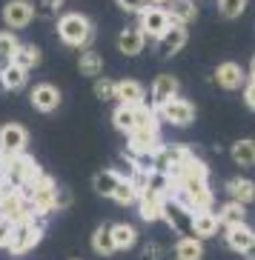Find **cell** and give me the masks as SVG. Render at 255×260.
Listing matches in <instances>:
<instances>
[{"label":"cell","instance_id":"obj_2","mask_svg":"<svg viewBox=\"0 0 255 260\" xmlns=\"http://www.w3.org/2000/svg\"><path fill=\"white\" fill-rule=\"evenodd\" d=\"M58 189H61V186L54 183L49 175H43V172H40V175L32 180L29 189L23 191L26 198H29L32 209H35V214H38L40 220H43L46 214L58 212Z\"/></svg>","mask_w":255,"mask_h":260},{"label":"cell","instance_id":"obj_3","mask_svg":"<svg viewBox=\"0 0 255 260\" xmlns=\"http://www.w3.org/2000/svg\"><path fill=\"white\" fill-rule=\"evenodd\" d=\"M0 175H3V180H6L12 189L26 191V189L32 186V180L40 175V166L32 160L29 154H17V157L9 163L6 169H0Z\"/></svg>","mask_w":255,"mask_h":260},{"label":"cell","instance_id":"obj_10","mask_svg":"<svg viewBox=\"0 0 255 260\" xmlns=\"http://www.w3.org/2000/svg\"><path fill=\"white\" fill-rule=\"evenodd\" d=\"M29 146V132L20 123H3L0 126V154H9V157H17V154L26 152Z\"/></svg>","mask_w":255,"mask_h":260},{"label":"cell","instance_id":"obj_46","mask_svg":"<svg viewBox=\"0 0 255 260\" xmlns=\"http://www.w3.org/2000/svg\"><path fill=\"white\" fill-rule=\"evenodd\" d=\"M0 92H3V83H0Z\"/></svg>","mask_w":255,"mask_h":260},{"label":"cell","instance_id":"obj_45","mask_svg":"<svg viewBox=\"0 0 255 260\" xmlns=\"http://www.w3.org/2000/svg\"><path fill=\"white\" fill-rule=\"evenodd\" d=\"M249 75H255V57H252V63H249Z\"/></svg>","mask_w":255,"mask_h":260},{"label":"cell","instance_id":"obj_11","mask_svg":"<svg viewBox=\"0 0 255 260\" xmlns=\"http://www.w3.org/2000/svg\"><path fill=\"white\" fill-rule=\"evenodd\" d=\"M158 120H166L169 126H189L195 120V106L186 98H175L158 109Z\"/></svg>","mask_w":255,"mask_h":260},{"label":"cell","instance_id":"obj_26","mask_svg":"<svg viewBox=\"0 0 255 260\" xmlns=\"http://www.w3.org/2000/svg\"><path fill=\"white\" fill-rule=\"evenodd\" d=\"M112 240H115V252H129L138 243V229L132 223H112Z\"/></svg>","mask_w":255,"mask_h":260},{"label":"cell","instance_id":"obj_29","mask_svg":"<svg viewBox=\"0 0 255 260\" xmlns=\"http://www.w3.org/2000/svg\"><path fill=\"white\" fill-rule=\"evenodd\" d=\"M26 80H29V72H23L20 66L15 63H9L0 69V83H3V92H17V89H23Z\"/></svg>","mask_w":255,"mask_h":260},{"label":"cell","instance_id":"obj_41","mask_svg":"<svg viewBox=\"0 0 255 260\" xmlns=\"http://www.w3.org/2000/svg\"><path fill=\"white\" fill-rule=\"evenodd\" d=\"M12 232H15V223L0 217V249H6V246H9V240H12Z\"/></svg>","mask_w":255,"mask_h":260},{"label":"cell","instance_id":"obj_39","mask_svg":"<svg viewBox=\"0 0 255 260\" xmlns=\"http://www.w3.org/2000/svg\"><path fill=\"white\" fill-rule=\"evenodd\" d=\"M115 3L124 9V12H129V15H140V12L149 6V0H115Z\"/></svg>","mask_w":255,"mask_h":260},{"label":"cell","instance_id":"obj_30","mask_svg":"<svg viewBox=\"0 0 255 260\" xmlns=\"http://www.w3.org/2000/svg\"><path fill=\"white\" fill-rule=\"evenodd\" d=\"M92 249L101 257H109L115 254V240H112V223H101L98 229L92 232Z\"/></svg>","mask_w":255,"mask_h":260},{"label":"cell","instance_id":"obj_22","mask_svg":"<svg viewBox=\"0 0 255 260\" xmlns=\"http://www.w3.org/2000/svg\"><path fill=\"white\" fill-rule=\"evenodd\" d=\"M226 194H230L232 203L249 206V203H255V180H249V177H232V180H226Z\"/></svg>","mask_w":255,"mask_h":260},{"label":"cell","instance_id":"obj_33","mask_svg":"<svg viewBox=\"0 0 255 260\" xmlns=\"http://www.w3.org/2000/svg\"><path fill=\"white\" fill-rule=\"evenodd\" d=\"M161 206H163V198H155V194H140V198H138V214H140V220H147V223L161 220Z\"/></svg>","mask_w":255,"mask_h":260},{"label":"cell","instance_id":"obj_37","mask_svg":"<svg viewBox=\"0 0 255 260\" xmlns=\"http://www.w3.org/2000/svg\"><path fill=\"white\" fill-rule=\"evenodd\" d=\"M95 98L98 100H115V80H112V77H98V80H95Z\"/></svg>","mask_w":255,"mask_h":260},{"label":"cell","instance_id":"obj_27","mask_svg":"<svg viewBox=\"0 0 255 260\" xmlns=\"http://www.w3.org/2000/svg\"><path fill=\"white\" fill-rule=\"evenodd\" d=\"M230 157L238 163L241 169H252L255 166V140L252 138H241L232 143L230 149Z\"/></svg>","mask_w":255,"mask_h":260},{"label":"cell","instance_id":"obj_7","mask_svg":"<svg viewBox=\"0 0 255 260\" xmlns=\"http://www.w3.org/2000/svg\"><path fill=\"white\" fill-rule=\"evenodd\" d=\"M161 220L169 226L172 232H178V237H186L192 235V212L178 203V200L172 198H163V206H161Z\"/></svg>","mask_w":255,"mask_h":260},{"label":"cell","instance_id":"obj_34","mask_svg":"<svg viewBox=\"0 0 255 260\" xmlns=\"http://www.w3.org/2000/svg\"><path fill=\"white\" fill-rule=\"evenodd\" d=\"M17 46H20V40L12 31H0V69L12 63V54H15Z\"/></svg>","mask_w":255,"mask_h":260},{"label":"cell","instance_id":"obj_42","mask_svg":"<svg viewBox=\"0 0 255 260\" xmlns=\"http://www.w3.org/2000/svg\"><path fill=\"white\" fill-rule=\"evenodd\" d=\"M244 103L255 112V75H249L247 83H244Z\"/></svg>","mask_w":255,"mask_h":260},{"label":"cell","instance_id":"obj_25","mask_svg":"<svg viewBox=\"0 0 255 260\" xmlns=\"http://www.w3.org/2000/svg\"><path fill=\"white\" fill-rule=\"evenodd\" d=\"M172 254H175V260H204V240L192 235L178 237V243L172 246Z\"/></svg>","mask_w":255,"mask_h":260},{"label":"cell","instance_id":"obj_17","mask_svg":"<svg viewBox=\"0 0 255 260\" xmlns=\"http://www.w3.org/2000/svg\"><path fill=\"white\" fill-rule=\"evenodd\" d=\"M115 100L121 106H144L147 103V89L138 83V80H115Z\"/></svg>","mask_w":255,"mask_h":260},{"label":"cell","instance_id":"obj_9","mask_svg":"<svg viewBox=\"0 0 255 260\" xmlns=\"http://www.w3.org/2000/svg\"><path fill=\"white\" fill-rule=\"evenodd\" d=\"M158 146H161V120L155 115L152 120L140 123L129 135V149L132 152H155Z\"/></svg>","mask_w":255,"mask_h":260},{"label":"cell","instance_id":"obj_31","mask_svg":"<svg viewBox=\"0 0 255 260\" xmlns=\"http://www.w3.org/2000/svg\"><path fill=\"white\" fill-rule=\"evenodd\" d=\"M12 63L20 66L23 72H32L35 66H40V49L38 46H29V43H20L12 54Z\"/></svg>","mask_w":255,"mask_h":260},{"label":"cell","instance_id":"obj_19","mask_svg":"<svg viewBox=\"0 0 255 260\" xmlns=\"http://www.w3.org/2000/svg\"><path fill=\"white\" fill-rule=\"evenodd\" d=\"M118 49H121L126 57H135V54H140L147 49V35L138 29V23L121 29V35H118Z\"/></svg>","mask_w":255,"mask_h":260},{"label":"cell","instance_id":"obj_35","mask_svg":"<svg viewBox=\"0 0 255 260\" xmlns=\"http://www.w3.org/2000/svg\"><path fill=\"white\" fill-rule=\"evenodd\" d=\"M247 3L249 0H218V15L226 17V20H235L247 12Z\"/></svg>","mask_w":255,"mask_h":260},{"label":"cell","instance_id":"obj_16","mask_svg":"<svg viewBox=\"0 0 255 260\" xmlns=\"http://www.w3.org/2000/svg\"><path fill=\"white\" fill-rule=\"evenodd\" d=\"M35 20V6L29 0H9L3 6V23L9 29H26Z\"/></svg>","mask_w":255,"mask_h":260},{"label":"cell","instance_id":"obj_24","mask_svg":"<svg viewBox=\"0 0 255 260\" xmlns=\"http://www.w3.org/2000/svg\"><path fill=\"white\" fill-rule=\"evenodd\" d=\"M124 177L126 175H121L118 169H101V172L95 175L92 186H95V191H98L101 198H112V194L118 191V186L124 183Z\"/></svg>","mask_w":255,"mask_h":260},{"label":"cell","instance_id":"obj_43","mask_svg":"<svg viewBox=\"0 0 255 260\" xmlns=\"http://www.w3.org/2000/svg\"><path fill=\"white\" fill-rule=\"evenodd\" d=\"M244 257H247V260H255V243L247 249V254H244Z\"/></svg>","mask_w":255,"mask_h":260},{"label":"cell","instance_id":"obj_47","mask_svg":"<svg viewBox=\"0 0 255 260\" xmlns=\"http://www.w3.org/2000/svg\"><path fill=\"white\" fill-rule=\"evenodd\" d=\"M72 260H77V257H72Z\"/></svg>","mask_w":255,"mask_h":260},{"label":"cell","instance_id":"obj_32","mask_svg":"<svg viewBox=\"0 0 255 260\" xmlns=\"http://www.w3.org/2000/svg\"><path fill=\"white\" fill-rule=\"evenodd\" d=\"M77 69H80V75H86V77H101L103 57L95 52V49H83L80 57H77Z\"/></svg>","mask_w":255,"mask_h":260},{"label":"cell","instance_id":"obj_21","mask_svg":"<svg viewBox=\"0 0 255 260\" xmlns=\"http://www.w3.org/2000/svg\"><path fill=\"white\" fill-rule=\"evenodd\" d=\"M224 243L230 246L232 252L247 254V249L255 243V232L249 229L247 223H241V226H230V229H224Z\"/></svg>","mask_w":255,"mask_h":260},{"label":"cell","instance_id":"obj_6","mask_svg":"<svg viewBox=\"0 0 255 260\" xmlns=\"http://www.w3.org/2000/svg\"><path fill=\"white\" fill-rule=\"evenodd\" d=\"M158 115L152 106H121L118 103L115 106V112H112V126H115L118 132H124V135H132V132L138 129L140 123H147V120H152V117Z\"/></svg>","mask_w":255,"mask_h":260},{"label":"cell","instance_id":"obj_23","mask_svg":"<svg viewBox=\"0 0 255 260\" xmlns=\"http://www.w3.org/2000/svg\"><path fill=\"white\" fill-rule=\"evenodd\" d=\"M221 232V223H218V214L215 212H198L192 214V237L198 240H209Z\"/></svg>","mask_w":255,"mask_h":260},{"label":"cell","instance_id":"obj_4","mask_svg":"<svg viewBox=\"0 0 255 260\" xmlns=\"http://www.w3.org/2000/svg\"><path fill=\"white\" fill-rule=\"evenodd\" d=\"M0 217L3 220H12L17 226V223H32V220H40L38 214H35V209H32L29 198H26L23 191H6L3 198H0Z\"/></svg>","mask_w":255,"mask_h":260},{"label":"cell","instance_id":"obj_1","mask_svg":"<svg viewBox=\"0 0 255 260\" xmlns=\"http://www.w3.org/2000/svg\"><path fill=\"white\" fill-rule=\"evenodd\" d=\"M58 38L72 49H86L89 40L95 38V26L80 12H66V15L58 17Z\"/></svg>","mask_w":255,"mask_h":260},{"label":"cell","instance_id":"obj_12","mask_svg":"<svg viewBox=\"0 0 255 260\" xmlns=\"http://www.w3.org/2000/svg\"><path fill=\"white\" fill-rule=\"evenodd\" d=\"M212 80H215L218 89H224V92H238V89H244V83H247V72H244V66H238L235 60H224V63L215 66Z\"/></svg>","mask_w":255,"mask_h":260},{"label":"cell","instance_id":"obj_8","mask_svg":"<svg viewBox=\"0 0 255 260\" xmlns=\"http://www.w3.org/2000/svg\"><path fill=\"white\" fill-rule=\"evenodd\" d=\"M43 240V226L40 220H32V223H17L15 232H12V240H9V252L12 254H29L35 246Z\"/></svg>","mask_w":255,"mask_h":260},{"label":"cell","instance_id":"obj_13","mask_svg":"<svg viewBox=\"0 0 255 260\" xmlns=\"http://www.w3.org/2000/svg\"><path fill=\"white\" fill-rule=\"evenodd\" d=\"M169 15H166V9L163 6H147L140 12V20H138V29L147 35V38H161L163 31L169 29Z\"/></svg>","mask_w":255,"mask_h":260},{"label":"cell","instance_id":"obj_20","mask_svg":"<svg viewBox=\"0 0 255 260\" xmlns=\"http://www.w3.org/2000/svg\"><path fill=\"white\" fill-rule=\"evenodd\" d=\"M163 9H166V15H169V23H175V26H189L192 20H198V6H195V0H169Z\"/></svg>","mask_w":255,"mask_h":260},{"label":"cell","instance_id":"obj_40","mask_svg":"<svg viewBox=\"0 0 255 260\" xmlns=\"http://www.w3.org/2000/svg\"><path fill=\"white\" fill-rule=\"evenodd\" d=\"M140 260H163V246L161 243H147L144 252H140Z\"/></svg>","mask_w":255,"mask_h":260},{"label":"cell","instance_id":"obj_38","mask_svg":"<svg viewBox=\"0 0 255 260\" xmlns=\"http://www.w3.org/2000/svg\"><path fill=\"white\" fill-rule=\"evenodd\" d=\"M63 3L66 0H35V12H40V15H54Z\"/></svg>","mask_w":255,"mask_h":260},{"label":"cell","instance_id":"obj_28","mask_svg":"<svg viewBox=\"0 0 255 260\" xmlns=\"http://www.w3.org/2000/svg\"><path fill=\"white\" fill-rule=\"evenodd\" d=\"M215 214H218V223H221L224 229L247 223V206H241V203H232V200H226V203H224L221 209H218Z\"/></svg>","mask_w":255,"mask_h":260},{"label":"cell","instance_id":"obj_15","mask_svg":"<svg viewBox=\"0 0 255 260\" xmlns=\"http://www.w3.org/2000/svg\"><path fill=\"white\" fill-rule=\"evenodd\" d=\"M29 103L38 109V112L49 115V112H54V109L63 103V94H61V89H58L54 83H38V86H32Z\"/></svg>","mask_w":255,"mask_h":260},{"label":"cell","instance_id":"obj_5","mask_svg":"<svg viewBox=\"0 0 255 260\" xmlns=\"http://www.w3.org/2000/svg\"><path fill=\"white\" fill-rule=\"evenodd\" d=\"M189 157H192V149H189V146H184V143H161L158 149H155V172L172 177Z\"/></svg>","mask_w":255,"mask_h":260},{"label":"cell","instance_id":"obj_36","mask_svg":"<svg viewBox=\"0 0 255 260\" xmlns=\"http://www.w3.org/2000/svg\"><path fill=\"white\" fill-rule=\"evenodd\" d=\"M112 200H115L118 206H135V203H138V191L132 189V183L124 177V183L118 186V191L112 194Z\"/></svg>","mask_w":255,"mask_h":260},{"label":"cell","instance_id":"obj_14","mask_svg":"<svg viewBox=\"0 0 255 260\" xmlns=\"http://www.w3.org/2000/svg\"><path fill=\"white\" fill-rule=\"evenodd\" d=\"M178 89H181V83H178V77L175 75H158L152 80V86H149V100H152V109L158 112V109L163 106V103H169V100H175L178 98Z\"/></svg>","mask_w":255,"mask_h":260},{"label":"cell","instance_id":"obj_44","mask_svg":"<svg viewBox=\"0 0 255 260\" xmlns=\"http://www.w3.org/2000/svg\"><path fill=\"white\" fill-rule=\"evenodd\" d=\"M169 0H149V6H166Z\"/></svg>","mask_w":255,"mask_h":260},{"label":"cell","instance_id":"obj_18","mask_svg":"<svg viewBox=\"0 0 255 260\" xmlns=\"http://www.w3.org/2000/svg\"><path fill=\"white\" fill-rule=\"evenodd\" d=\"M184 46H186V26L172 23L169 29L158 38V54H161V57H172V54H178Z\"/></svg>","mask_w":255,"mask_h":260}]
</instances>
